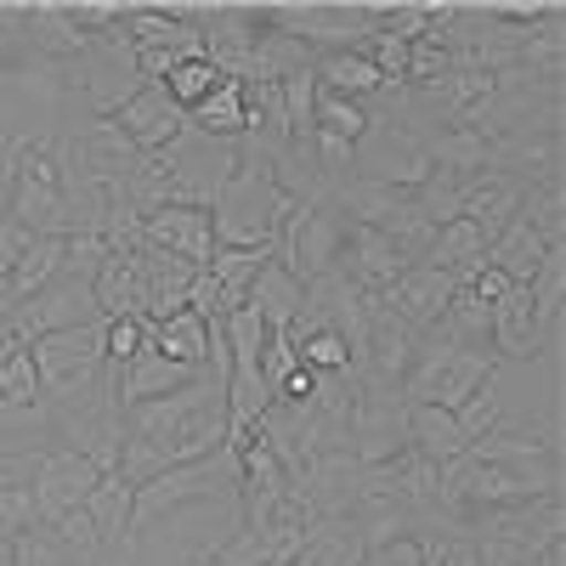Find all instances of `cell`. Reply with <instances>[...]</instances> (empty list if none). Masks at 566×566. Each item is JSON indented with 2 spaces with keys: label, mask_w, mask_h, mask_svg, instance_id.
<instances>
[{
  "label": "cell",
  "mask_w": 566,
  "mask_h": 566,
  "mask_svg": "<svg viewBox=\"0 0 566 566\" xmlns=\"http://www.w3.org/2000/svg\"><path fill=\"white\" fill-rule=\"evenodd\" d=\"M29 363L40 374V397H57L74 386H91L103 374V323H85V328H63V335H45L29 346Z\"/></svg>",
  "instance_id": "52a82bcc"
},
{
  "label": "cell",
  "mask_w": 566,
  "mask_h": 566,
  "mask_svg": "<svg viewBox=\"0 0 566 566\" xmlns=\"http://www.w3.org/2000/svg\"><path fill=\"white\" fill-rule=\"evenodd\" d=\"M187 566H266V549L250 527H239L232 538H216V544H199Z\"/></svg>",
  "instance_id": "8d00e7d4"
},
{
  "label": "cell",
  "mask_w": 566,
  "mask_h": 566,
  "mask_svg": "<svg viewBox=\"0 0 566 566\" xmlns=\"http://www.w3.org/2000/svg\"><path fill=\"white\" fill-rule=\"evenodd\" d=\"M136 239L154 244V250H170L181 261H193V266H210V255H216V227H210V210H199V205H165V210H154L148 221H142Z\"/></svg>",
  "instance_id": "7c38bea8"
},
{
  "label": "cell",
  "mask_w": 566,
  "mask_h": 566,
  "mask_svg": "<svg viewBox=\"0 0 566 566\" xmlns=\"http://www.w3.org/2000/svg\"><path fill=\"white\" fill-rule=\"evenodd\" d=\"M159 85L170 91V103H176L181 114H193V108L210 97V91L221 85V74H216V63H210V57H187V63H176Z\"/></svg>",
  "instance_id": "e575fe53"
},
{
  "label": "cell",
  "mask_w": 566,
  "mask_h": 566,
  "mask_svg": "<svg viewBox=\"0 0 566 566\" xmlns=\"http://www.w3.org/2000/svg\"><path fill=\"white\" fill-rule=\"evenodd\" d=\"M522 221L544 239V250H560V239H566V187H560V181H538V187H527Z\"/></svg>",
  "instance_id": "d6a6232c"
},
{
  "label": "cell",
  "mask_w": 566,
  "mask_h": 566,
  "mask_svg": "<svg viewBox=\"0 0 566 566\" xmlns=\"http://www.w3.org/2000/svg\"><path fill=\"white\" fill-rule=\"evenodd\" d=\"M522 199H527V181H515L504 170H482V176L464 181V221L493 244L499 232L522 216Z\"/></svg>",
  "instance_id": "9a60e30c"
},
{
  "label": "cell",
  "mask_w": 566,
  "mask_h": 566,
  "mask_svg": "<svg viewBox=\"0 0 566 566\" xmlns=\"http://www.w3.org/2000/svg\"><path fill=\"white\" fill-rule=\"evenodd\" d=\"M136 261H142V283H148V323H165L170 312H181L187 295H193V277L205 272V266L181 261L170 250H154L142 239H136Z\"/></svg>",
  "instance_id": "2e32d148"
},
{
  "label": "cell",
  "mask_w": 566,
  "mask_h": 566,
  "mask_svg": "<svg viewBox=\"0 0 566 566\" xmlns=\"http://www.w3.org/2000/svg\"><path fill=\"white\" fill-rule=\"evenodd\" d=\"M12 555H18V566H85L52 527H34V533H23L18 544H12Z\"/></svg>",
  "instance_id": "ab89813d"
},
{
  "label": "cell",
  "mask_w": 566,
  "mask_h": 566,
  "mask_svg": "<svg viewBox=\"0 0 566 566\" xmlns=\"http://www.w3.org/2000/svg\"><path fill=\"white\" fill-rule=\"evenodd\" d=\"M504 290H510V277H504L499 266H482L476 277H470V295H476L482 306H493V301H504Z\"/></svg>",
  "instance_id": "c3c4849f"
},
{
  "label": "cell",
  "mask_w": 566,
  "mask_h": 566,
  "mask_svg": "<svg viewBox=\"0 0 566 566\" xmlns=\"http://www.w3.org/2000/svg\"><path fill=\"white\" fill-rule=\"evenodd\" d=\"M352 176L397 187V193H413V187L431 181V159H424V148H419V130L397 125L391 114H374L363 142L352 148Z\"/></svg>",
  "instance_id": "5b68a950"
},
{
  "label": "cell",
  "mask_w": 566,
  "mask_h": 566,
  "mask_svg": "<svg viewBox=\"0 0 566 566\" xmlns=\"http://www.w3.org/2000/svg\"><path fill=\"white\" fill-rule=\"evenodd\" d=\"M7 317H12V328H18V340H23V346H34V340H45V335H63V328L103 323V312H97V290H91V277H74V272L52 277V283H45V290H40L34 301L12 306Z\"/></svg>",
  "instance_id": "8992f818"
},
{
  "label": "cell",
  "mask_w": 566,
  "mask_h": 566,
  "mask_svg": "<svg viewBox=\"0 0 566 566\" xmlns=\"http://www.w3.org/2000/svg\"><path fill=\"white\" fill-rule=\"evenodd\" d=\"M69 199V136H18L12 142V205L7 216L34 239H63Z\"/></svg>",
  "instance_id": "7a4b0ae2"
},
{
  "label": "cell",
  "mask_w": 566,
  "mask_h": 566,
  "mask_svg": "<svg viewBox=\"0 0 566 566\" xmlns=\"http://www.w3.org/2000/svg\"><path fill=\"white\" fill-rule=\"evenodd\" d=\"M419 148H424V159H431V170H448V176H482V170H493V136H482L476 125H442V130H431V136H419Z\"/></svg>",
  "instance_id": "ac0fdd59"
},
{
  "label": "cell",
  "mask_w": 566,
  "mask_h": 566,
  "mask_svg": "<svg viewBox=\"0 0 566 566\" xmlns=\"http://www.w3.org/2000/svg\"><path fill=\"white\" fill-rule=\"evenodd\" d=\"M301 301H306V283L290 272V266H277V261H266L261 272H255V290H250V306L261 312V323L272 328H290L295 323V312H301Z\"/></svg>",
  "instance_id": "d4e9b609"
},
{
  "label": "cell",
  "mask_w": 566,
  "mask_h": 566,
  "mask_svg": "<svg viewBox=\"0 0 566 566\" xmlns=\"http://www.w3.org/2000/svg\"><path fill=\"white\" fill-rule=\"evenodd\" d=\"M482 255H488V266H499L510 283H533V272L544 266V255H549V250H544V239H538V232H533L522 216H515V221L499 232V239H493Z\"/></svg>",
  "instance_id": "f1b7e54d"
},
{
  "label": "cell",
  "mask_w": 566,
  "mask_h": 566,
  "mask_svg": "<svg viewBox=\"0 0 566 566\" xmlns=\"http://www.w3.org/2000/svg\"><path fill=\"white\" fill-rule=\"evenodd\" d=\"M295 357L312 374H352V352H346V340L335 335V328H317V335L295 340Z\"/></svg>",
  "instance_id": "74e56055"
},
{
  "label": "cell",
  "mask_w": 566,
  "mask_h": 566,
  "mask_svg": "<svg viewBox=\"0 0 566 566\" xmlns=\"http://www.w3.org/2000/svg\"><path fill=\"white\" fill-rule=\"evenodd\" d=\"M272 261V250H216L210 255V283L221 290V317L227 312H239V306H250V290H255V272Z\"/></svg>",
  "instance_id": "f546056e"
},
{
  "label": "cell",
  "mask_w": 566,
  "mask_h": 566,
  "mask_svg": "<svg viewBox=\"0 0 566 566\" xmlns=\"http://www.w3.org/2000/svg\"><path fill=\"white\" fill-rule=\"evenodd\" d=\"M295 566H363V544H357L352 515H317L301 533Z\"/></svg>",
  "instance_id": "603a6c76"
},
{
  "label": "cell",
  "mask_w": 566,
  "mask_h": 566,
  "mask_svg": "<svg viewBox=\"0 0 566 566\" xmlns=\"http://www.w3.org/2000/svg\"><path fill=\"white\" fill-rule=\"evenodd\" d=\"M23 352V340H18V328H12V317H0V368H7L12 357Z\"/></svg>",
  "instance_id": "681fc988"
},
{
  "label": "cell",
  "mask_w": 566,
  "mask_h": 566,
  "mask_svg": "<svg viewBox=\"0 0 566 566\" xmlns=\"http://www.w3.org/2000/svg\"><path fill=\"white\" fill-rule=\"evenodd\" d=\"M91 290H97V312L103 317H148V283H142L136 244L130 250H108L103 272L91 277Z\"/></svg>",
  "instance_id": "d6986e66"
},
{
  "label": "cell",
  "mask_w": 566,
  "mask_h": 566,
  "mask_svg": "<svg viewBox=\"0 0 566 566\" xmlns=\"http://www.w3.org/2000/svg\"><path fill=\"white\" fill-rule=\"evenodd\" d=\"M408 448L424 453L431 464H453V459H464L470 442L448 408H408Z\"/></svg>",
  "instance_id": "4316f807"
},
{
  "label": "cell",
  "mask_w": 566,
  "mask_h": 566,
  "mask_svg": "<svg viewBox=\"0 0 566 566\" xmlns=\"http://www.w3.org/2000/svg\"><path fill=\"white\" fill-rule=\"evenodd\" d=\"M340 272L357 283V290H391V283H397L408 266H402V255L386 244V232H374V227H352L346 255H340Z\"/></svg>",
  "instance_id": "ffe728a7"
},
{
  "label": "cell",
  "mask_w": 566,
  "mask_h": 566,
  "mask_svg": "<svg viewBox=\"0 0 566 566\" xmlns=\"http://www.w3.org/2000/svg\"><path fill=\"white\" fill-rule=\"evenodd\" d=\"M239 504V459H232L227 448L199 459V464H170L165 476H154L148 488H136L130 499V538L136 533H148L154 522H165V515H181V510H193V504Z\"/></svg>",
  "instance_id": "277c9868"
},
{
  "label": "cell",
  "mask_w": 566,
  "mask_h": 566,
  "mask_svg": "<svg viewBox=\"0 0 566 566\" xmlns=\"http://www.w3.org/2000/svg\"><path fill=\"white\" fill-rule=\"evenodd\" d=\"M453 419H459V431H464V442H482L488 431H499V374L493 380L470 397L464 408H453Z\"/></svg>",
  "instance_id": "60d3db41"
},
{
  "label": "cell",
  "mask_w": 566,
  "mask_h": 566,
  "mask_svg": "<svg viewBox=\"0 0 566 566\" xmlns=\"http://www.w3.org/2000/svg\"><path fill=\"white\" fill-rule=\"evenodd\" d=\"M114 125L130 136V148H136V154H159V148H170V142L187 130V114L170 103V91H165V85H142L136 97L114 114Z\"/></svg>",
  "instance_id": "5bb4252c"
},
{
  "label": "cell",
  "mask_w": 566,
  "mask_h": 566,
  "mask_svg": "<svg viewBox=\"0 0 566 566\" xmlns=\"http://www.w3.org/2000/svg\"><path fill=\"white\" fill-rule=\"evenodd\" d=\"M488 250V239L476 227H470L464 216L459 221H448V227H437V239H431V250H424V261L419 266H437V272H453V266H464L470 255H482Z\"/></svg>",
  "instance_id": "836d02e7"
},
{
  "label": "cell",
  "mask_w": 566,
  "mask_h": 566,
  "mask_svg": "<svg viewBox=\"0 0 566 566\" xmlns=\"http://www.w3.org/2000/svg\"><path fill=\"white\" fill-rule=\"evenodd\" d=\"M312 63H317V57L306 52V45H301L295 34L261 29L255 52H250V80H244V85H283L290 74H301V69H312Z\"/></svg>",
  "instance_id": "4dcf8cb0"
},
{
  "label": "cell",
  "mask_w": 566,
  "mask_h": 566,
  "mask_svg": "<svg viewBox=\"0 0 566 566\" xmlns=\"http://www.w3.org/2000/svg\"><path fill=\"white\" fill-rule=\"evenodd\" d=\"M205 368H187V363H170L165 352H136L125 368H119V408H142V402H154V397H170L181 386H193Z\"/></svg>",
  "instance_id": "e0dca14e"
},
{
  "label": "cell",
  "mask_w": 566,
  "mask_h": 566,
  "mask_svg": "<svg viewBox=\"0 0 566 566\" xmlns=\"http://www.w3.org/2000/svg\"><path fill=\"white\" fill-rule=\"evenodd\" d=\"M23 40H29V52L45 57V63H80L91 52V40L69 23L63 7H23Z\"/></svg>",
  "instance_id": "44dd1931"
},
{
  "label": "cell",
  "mask_w": 566,
  "mask_h": 566,
  "mask_svg": "<svg viewBox=\"0 0 566 566\" xmlns=\"http://www.w3.org/2000/svg\"><path fill=\"white\" fill-rule=\"evenodd\" d=\"M527 295H533L538 312H560V301H566V255H560V250L544 255V266H538L533 283H527Z\"/></svg>",
  "instance_id": "f6af8a7d"
},
{
  "label": "cell",
  "mask_w": 566,
  "mask_h": 566,
  "mask_svg": "<svg viewBox=\"0 0 566 566\" xmlns=\"http://www.w3.org/2000/svg\"><path fill=\"white\" fill-rule=\"evenodd\" d=\"M363 566H424V560H419V544H413V538H397V544H386V549H368Z\"/></svg>",
  "instance_id": "7dc6e473"
},
{
  "label": "cell",
  "mask_w": 566,
  "mask_h": 566,
  "mask_svg": "<svg viewBox=\"0 0 566 566\" xmlns=\"http://www.w3.org/2000/svg\"><path fill=\"white\" fill-rule=\"evenodd\" d=\"M380 295L413 335H431V328L442 323V312H448V301L459 295V283H453V272H437V266H408Z\"/></svg>",
  "instance_id": "4fadbf2b"
},
{
  "label": "cell",
  "mask_w": 566,
  "mask_h": 566,
  "mask_svg": "<svg viewBox=\"0 0 566 566\" xmlns=\"http://www.w3.org/2000/svg\"><path fill=\"white\" fill-rule=\"evenodd\" d=\"M499 374V357L493 352H459L448 346L442 335H419L413 346V363L402 374V402L408 408H464L488 380Z\"/></svg>",
  "instance_id": "3957f363"
},
{
  "label": "cell",
  "mask_w": 566,
  "mask_h": 566,
  "mask_svg": "<svg viewBox=\"0 0 566 566\" xmlns=\"http://www.w3.org/2000/svg\"><path fill=\"white\" fill-rule=\"evenodd\" d=\"M295 368H301V357H295V340L283 335V328H277V335L266 328V346H261V380H266V391L277 397V391H283V380H290Z\"/></svg>",
  "instance_id": "ee69618b"
},
{
  "label": "cell",
  "mask_w": 566,
  "mask_h": 566,
  "mask_svg": "<svg viewBox=\"0 0 566 566\" xmlns=\"http://www.w3.org/2000/svg\"><path fill=\"white\" fill-rule=\"evenodd\" d=\"M125 431L154 442L165 453V464H199V459L227 448V386L216 374H199L193 386L130 408Z\"/></svg>",
  "instance_id": "6da1fadb"
},
{
  "label": "cell",
  "mask_w": 566,
  "mask_h": 566,
  "mask_svg": "<svg viewBox=\"0 0 566 566\" xmlns=\"http://www.w3.org/2000/svg\"><path fill=\"white\" fill-rule=\"evenodd\" d=\"M34 527H40V504H34V493H29V488H0V538L18 544V538L34 533Z\"/></svg>",
  "instance_id": "b9f144b4"
},
{
  "label": "cell",
  "mask_w": 566,
  "mask_h": 566,
  "mask_svg": "<svg viewBox=\"0 0 566 566\" xmlns=\"http://www.w3.org/2000/svg\"><path fill=\"white\" fill-rule=\"evenodd\" d=\"M0 402H12V408H34L40 402V374L29 363V346L0 368Z\"/></svg>",
  "instance_id": "7bdbcfd3"
},
{
  "label": "cell",
  "mask_w": 566,
  "mask_h": 566,
  "mask_svg": "<svg viewBox=\"0 0 566 566\" xmlns=\"http://www.w3.org/2000/svg\"><path fill=\"white\" fill-rule=\"evenodd\" d=\"M148 317H103V357L114 368H125L136 352H148Z\"/></svg>",
  "instance_id": "f35d334b"
},
{
  "label": "cell",
  "mask_w": 566,
  "mask_h": 566,
  "mask_svg": "<svg viewBox=\"0 0 566 566\" xmlns=\"http://www.w3.org/2000/svg\"><path fill=\"white\" fill-rule=\"evenodd\" d=\"M408 448V402L402 391H363L352 408V459L368 464H386Z\"/></svg>",
  "instance_id": "30bf717a"
},
{
  "label": "cell",
  "mask_w": 566,
  "mask_h": 566,
  "mask_svg": "<svg viewBox=\"0 0 566 566\" xmlns=\"http://www.w3.org/2000/svg\"><path fill=\"white\" fill-rule=\"evenodd\" d=\"M312 74H317L323 91H335V97H352V103H374V97L386 91L380 69H374L363 52H328V57L312 63Z\"/></svg>",
  "instance_id": "484cf974"
},
{
  "label": "cell",
  "mask_w": 566,
  "mask_h": 566,
  "mask_svg": "<svg viewBox=\"0 0 566 566\" xmlns=\"http://www.w3.org/2000/svg\"><path fill=\"white\" fill-rule=\"evenodd\" d=\"M317 130L323 136H340V142H352V148H357V142H363V130H368V103H352V97H335V91H323L317 85Z\"/></svg>",
  "instance_id": "d590c367"
},
{
  "label": "cell",
  "mask_w": 566,
  "mask_h": 566,
  "mask_svg": "<svg viewBox=\"0 0 566 566\" xmlns=\"http://www.w3.org/2000/svg\"><path fill=\"white\" fill-rule=\"evenodd\" d=\"M346 239H352V221L335 210V205H312L295 227V250H290V272L301 283L323 277V272H340V255H346Z\"/></svg>",
  "instance_id": "8fae6325"
},
{
  "label": "cell",
  "mask_w": 566,
  "mask_h": 566,
  "mask_svg": "<svg viewBox=\"0 0 566 566\" xmlns=\"http://www.w3.org/2000/svg\"><path fill=\"white\" fill-rule=\"evenodd\" d=\"M187 125L205 130V136H216V142H239V136H244V85H239V80H221L210 97L187 114Z\"/></svg>",
  "instance_id": "1f68e13d"
},
{
  "label": "cell",
  "mask_w": 566,
  "mask_h": 566,
  "mask_svg": "<svg viewBox=\"0 0 566 566\" xmlns=\"http://www.w3.org/2000/svg\"><path fill=\"white\" fill-rule=\"evenodd\" d=\"M0 566H18V555H12V544L0 538Z\"/></svg>",
  "instance_id": "f907efd6"
},
{
  "label": "cell",
  "mask_w": 566,
  "mask_h": 566,
  "mask_svg": "<svg viewBox=\"0 0 566 566\" xmlns=\"http://www.w3.org/2000/svg\"><path fill=\"white\" fill-rule=\"evenodd\" d=\"M130 499H136V488H125L114 470H108V476L91 488V499H85V515L97 522V538H103V560L130 544Z\"/></svg>",
  "instance_id": "cb8c5ba5"
},
{
  "label": "cell",
  "mask_w": 566,
  "mask_h": 566,
  "mask_svg": "<svg viewBox=\"0 0 566 566\" xmlns=\"http://www.w3.org/2000/svg\"><path fill=\"white\" fill-rule=\"evenodd\" d=\"M63 261H69V239H52V232H45V239H29L18 266H12V277L0 283V290H7V306L34 301L52 277H63Z\"/></svg>",
  "instance_id": "7402d4cb"
},
{
  "label": "cell",
  "mask_w": 566,
  "mask_h": 566,
  "mask_svg": "<svg viewBox=\"0 0 566 566\" xmlns=\"http://www.w3.org/2000/svg\"><path fill=\"white\" fill-rule=\"evenodd\" d=\"M560 346V312H538L527 283H510L504 301H493V357L527 363Z\"/></svg>",
  "instance_id": "ba28073f"
},
{
  "label": "cell",
  "mask_w": 566,
  "mask_h": 566,
  "mask_svg": "<svg viewBox=\"0 0 566 566\" xmlns=\"http://www.w3.org/2000/svg\"><path fill=\"white\" fill-rule=\"evenodd\" d=\"M34 239V232H23L12 216H0V283L12 277V266H18V255H23V244Z\"/></svg>",
  "instance_id": "bcb514c9"
},
{
  "label": "cell",
  "mask_w": 566,
  "mask_h": 566,
  "mask_svg": "<svg viewBox=\"0 0 566 566\" xmlns=\"http://www.w3.org/2000/svg\"><path fill=\"white\" fill-rule=\"evenodd\" d=\"M148 340H154V352H165L170 363H187V368H205V357H210V323L199 317V312H170L165 323H148Z\"/></svg>",
  "instance_id": "83f0119b"
},
{
  "label": "cell",
  "mask_w": 566,
  "mask_h": 566,
  "mask_svg": "<svg viewBox=\"0 0 566 566\" xmlns=\"http://www.w3.org/2000/svg\"><path fill=\"white\" fill-rule=\"evenodd\" d=\"M97 482H103V470L91 464L85 453H74V448H45V453L34 459V482H29V493H34V504H40V527H52V522H63L69 510H80Z\"/></svg>",
  "instance_id": "9c48e42d"
}]
</instances>
